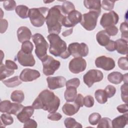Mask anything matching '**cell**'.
I'll use <instances>...</instances> for the list:
<instances>
[{
	"label": "cell",
	"mask_w": 128,
	"mask_h": 128,
	"mask_svg": "<svg viewBox=\"0 0 128 128\" xmlns=\"http://www.w3.org/2000/svg\"><path fill=\"white\" fill-rule=\"evenodd\" d=\"M60 103V99L52 92L44 90L35 99L32 106L34 109H42L50 113L57 111Z\"/></svg>",
	"instance_id": "6da1fadb"
},
{
	"label": "cell",
	"mask_w": 128,
	"mask_h": 128,
	"mask_svg": "<svg viewBox=\"0 0 128 128\" xmlns=\"http://www.w3.org/2000/svg\"><path fill=\"white\" fill-rule=\"evenodd\" d=\"M64 16L61 6H54L49 10L46 22L48 32L50 34H54L58 35L61 31L62 22Z\"/></svg>",
	"instance_id": "7a4b0ae2"
},
{
	"label": "cell",
	"mask_w": 128,
	"mask_h": 128,
	"mask_svg": "<svg viewBox=\"0 0 128 128\" xmlns=\"http://www.w3.org/2000/svg\"><path fill=\"white\" fill-rule=\"evenodd\" d=\"M47 38L50 44L49 52L50 54L63 59H66L70 56L66 42L58 34H51L48 36Z\"/></svg>",
	"instance_id": "3957f363"
},
{
	"label": "cell",
	"mask_w": 128,
	"mask_h": 128,
	"mask_svg": "<svg viewBox=\"0 0 128 128\" xmlns=\"http://www.w3.org/2000/svg\"><path fill=\"white\" fill-rule=\"evenodd\" d=\"M49 8L46 7L32 8L29 10L28 18L35 27H40L44 23Z\"/></svg>",
	"instance_id": "277c9868"
},
{
	"label": "cell",
	"mask_w": 128,
	"mask_h": 128,
	"mask_svg": "<svg viewBox=\"0 0 128 128\" xmlns=\"http://www.w3.org/2000/svg\"><path fill=\"white\" fill-rule=\"evenodd\" d=\"M32 40L36 46L35 54L41 61L45 59L47 56V50L48 44L42 35L36 33L32 36Z\"/></svg>",
	"instance_id": "5b68a950"
},
{
	"label": "cell",
	"mask_w": 128,
	"mask_h": 128,
	"mask_svg": "<svg viewBox=\"0 0 128 128\" xmlns=\"http://www.w3.org/2000/svg\"><path fill=\"white\" fill-rule=\"evenodd\" d=\"M100 14V12L94 10H90L88 13L84 14L82 15L81 25L87 30H94L96 26L98 18Z\"/></svg>",
	"instance_id": "8992f818"
},
{
	"label": "cell",
	"mask_w": 128,
	"mask_h": 128,
	"mask_svg": "<svg viewBox=\"0 0 128 128\" xmlns=\"http://www.w3.org/2000/svg\"><path fill=\"white\" fill-rule=\"evenodd\" d=\"M68 51L74 58L86 56L88 54V47L84 42L71 43L68 45Z\"/></svg>",
	"instance_id": "52a82bcc"
},
{
	"label": "cell",
	"mask_w": 128,
	"mask_h": 128,
	"mask_svg": "<svg viewBox=\"0 0 128 128\" xmlns=\"http://www.w3.org/2000/svg\"><path fill=\"white\" fill-rule=\"evenodd\" d=\"M43 66V73L47 76L54 74L60 66V62L54 59L52 56H48L47 57L42 61Z\"/></svg>",
	"instance_id": "ba28073f"
},
{
	"label": "cell",
	"mask_w": 128,
	"mask_h": 128,
	"mask_svg": "<svg viewBox=\"0 0 128 128\" xmlns=\"http://www.w3.org/2000/svg\"><path fill=\"white\" fill-rule=\"evenodd\" d=\"M104 78L103 73L98 70H90L84 75L83 80L84 84L90 88L94 82H100Z\"/></svg>",
	"instance_id": "9c48e42d"
},
{
	"label": "cell",
	"mask_w": 128,
	"mask_h": 128,
	"mask_svg": "<svg viewBox=\"0 0 128 128\" xmlns=\"http://www.w3.org/2000/svg\"><path fill=\"white\" fill-rule=\"evenodd\" d=\"M82 18V14L78 10H74L64 16L62 22V25L66 28L74 27L78 23L80 22Z\"/></svg>",
	"instance_id": "30bf717a"
},
{
	"label": "cell",
	"mask_w": 128,
	"mask_h": 128,
	"mask_svg": "<svg viewBox=\"0 0 128 128\" xmlns=\"http://www.w3.org/2000/svg\"><path fill=\"white\" fill-rule=\"evenodd\" d=\"M118 20V15L114 11L111 10L102 14L100 20V24L104 28H106L116 24Z\"/></svg>",
	"instance_id": "8fae6325"
},
{
	"label": "cell",
	"mask_w": 128,
	"mask_h": 128,
	"mask_svg": "<svg viewBox=\"0 0 128 128\" xmlns=\"http://www.w3.org/2000/svg\"><path fill=\"white\" fill-rule=\"evenodd\" d=\"M86 68V62L82 58H74L72 59L68 65L70 70L74 74H78L84 71Z\"/></svg>",
	"instance_id": "7c38bea8"
},
{
	"label": "cell",
	"mask_w": 128,
	"mask_h": 128,
	"mask_svg": "<svg viewBox=\"0 0 128 128\" xmlns=\"http://www.w3.org/2000/svg\"><path fill=\"white\" fill-rule=\"evenodd\" d=\"M96 67L105 70H110L115 67V62L111 58L102 56L97 58L95 60Z\"/></svg>",
	"instance_id": "4fadbf2b"
},
{
	"label": "cell",
	"mask_w": 128,
	"mask_h": 128,
	"mask_svg": "<svg viewBox=\"0 0 128 128\" xmlns=\"http://www.w3.org/2000/svg\"><path fill=\"white\" fill-rule=\"evenodd\" d=\"M18 62L24 66H33L36 64V61L32 54H27L19 50L16 58Z\"/></svg>",
	"instance_id": "5bb4252c"
},
{
	"label": "cell",
	"mask_w": 128,
	"mask_h": 128,
	"mask_svg": "<svg viewBox=\"0 0 128 128\" xmlns=\"http://www.w3.org/2000/svg\"><path fill=\"white\" fill-rule=\"evenodd\" d=\"M46 82L48 88L52 90L64 87L66 82V78L62 76H48L46 78Z\"/></svg>",
	"instance_id": "9a60e30c"
},
{
	"label": "cell",
	"mask_w": 128,
	"mask_h": 128,
	"mask_svg": "<svg viewBox=\"0 0 128 128\" xmlns=\"http://www.w3.org/2000/svg\"><path fill=\"white\" fill-rule=\"evenodd\" d=\"M40 72L38 70L30 68H25L22 71L20 75V78L22 82H28L33 81L40 78Z\"/></svg>",
	"instance_id": "2e32d148"
},
{
	"label": "cell",
	"mask_w": 128,
	"mask_h": 128,
	"mask_svg": "<svg viewBox=\"0 0 128 128\" xmlns=\"http://www.w3.org/2000/svg\"><path fill=\"white\" fill-rule=\"evenodd\" d=\"M34 109L32 106H24L21 112L16 116L17 118L20 122L24 123L32 116L34 112Z\"/></svg>",
	"instance_id": "e0dca14e"
},
{
	"label": "cell",
	"mask_w": 128,
	"mask_h": 128,
	"mask_svg": "<svg viewBox=\"0 0 128 128\" xmlns=\"http://www.w3.org/2000/svg\"><path fill=\"white\" fill-rule=\"evenodd\" d=\"M18 40L20 42L29 40L32 37V32L26 26H22L20 27L17 30Z\"/></svg>",
	"instance_id": "ac0fdd59"
},
{
	"label": "cell",
	"mask_w": 128,
	"mask_h": 128,
	"mask_svg": "<svg viewBox=\"0 0 128 128\" xmlns=\"http://www.w3.org/2000/svg\"><path fill=\"white\" fill-rule=\"evenodd\" d=\"M128 122V112L118 116L114 118L112 121V127L114 128H123Z\"/></svg>",
	"instance_id": "d6986e66"
},
{
	"label": "cell",
	"mask_w": 128,
	"mask_h": 128,
	"mask_svg": "<svg viewBox=\"0 0 128 128\" xmlns=\"http://www.w3.org/2000/svg\"><path fill=\"white\" fill-rule=\"evenodd\" d=\"M80 107L74 102L70 104L66 102L62 107L63 112L68 116H72L78 112Z\"/></svg>",
	"instance_id": "ffe728a7"
},
{
	"label": "cell",
	"mask_w": 128,
	"mask_h": 128,
	"mask_svg": "<svg viewBox=\"0 0 128 128\" xmlns=\"http://www.w3.org/2000/svg\"><path fill=\"white\" fill-rule=\"evenodd\" d=\"M84 6L90 10L101 12V2L99 0H86L84 1Z\"/></svg>",
	"instance_id": "44dd1931"
},
{
	"label": "cell",
	"mask_w": 128,
	"mask_h": 128,
	"mask_svg": "<svg viewBox=\"0 0 128 128\" xmlns=\"http://www.w3.org/2000/svg\"><path fill=\"white\" fill-rule=\"evenodd\" d=\"M96 39L98 44L102 46H106L109 42L110 36L106 33L105 30L99 31L96 35Z\"/></svg>",
	"instance_id": "7402d4cb"
},
{
	"label": "cell",
	"mask_w": 128,
	"mask_h": 128,
	"mask_svg": "<svg viewBox=\"0 0 128 128\" xmlns=\"http://www.w3.org/2000/svg\"><path fill=\"white\" fill-rule=\"evenodd\" d=\"M77 96L76 88L74 86L66 88L64 94V98L67 102H72L74 100Z\"/></svg>",
	"instance_id": "603a6c76"
},
{
	"label": "cell",
	"mask_w": 128,
	"mask_h": 128,
	"mask_svg": "<svg viewBox=\"0 0 128 128\" xmlns=\"http://www.w3.org/2000/svg\"><path fill=\"white\" fill-rule=\"evenodd\" d=\"M116 50L122 54H128V41L120 38L116 41Z\"/></svg>",
	"instance_id": "cb8c5ba5"
},
{
	"label": "cell",
	"mask_w": 128,
	"mask_h": 128,
	"mask_svg": "<svg viewBox=\"0 0 128 128\" xmlns=\"http://www.w3.org/2000/svg\"><path fill=\"white\" fill-rule=\"evenodd\" d=\"M108 80L112 84H118L122 81L123 75L118 72H113L108 74Z\"/></svg>",
	"instance_id": "d4e9b609"
},
{
	"label": "cell",
	"mask_w": 128,
	"mask_h": 128,
	"mask_svg": "<svg viewBox=\"0 0 128 128\" xmlns=\"http://www.w3.org/2000/svg\"><path fill=\"white\" fill-rule=\"evenodd\" d=\"M2 82L8 88H14L20 85L22 83V80L18 76L6 80H2Z\"/></svg>",
	"instance_id": "484cf974"
},
{
	"label": "cell",
	"mask_w": 128,
	"mask_h": 128,
	"mask_svg": "<svg viewBox=\"0 0 128 128\" xmlns=\"http://www.w3.org/2000/svg\"><path fill=\"white\" fill-rule=\"evenodd\" d=\"M29 10L28 8L24 5L18 6L15 9L16 14L22 18H26L28 17Z\"/></svg>",
	"instance_id": "4316f807"
},
{
	"label": "cell",
	"mask_w": 128,
	"mask_h": 128,
	"mask_svg": "<svg viewBox=\"0 0 128 128\" xmlns=\"http://www.w3.org/2000/svg\"><path fill=\"white\" fill-rule=\"evenodd\" d=\"M94 96L96 101L100 104H104L108 100V96L104 90L98 89L96 90L94 92Z\"/></svg>",
	"instance_id": "83f0119b"
},
{
	"label": "cell",
	"mask_w": 128,
	"mask_h": 128,
	"mask_svg": "<svg viewBox=\"0 0 128 128\" xmlns=\"http://www.w3.org/2000/svg\"><path fill=\"white\" fill-rule=\"evenodd\" d=\"M10 98L13 102L21 103L24 99V93L20 90H14L11 94Z\"/></svg>",
	"instance_id": "f1b7e54d"
},
{
	"label": "cell",
	"mask_w": 128,
	"mask_h": 128,
	"mask_svg": "<svg viewBox=\"0 0 128 128\" xmlns=\"http://www.w3.org/2000/svg\"><path fill=\"white\" fill-rule=\"evenodd\" d=\"M64 124L67 128H82V125L77 122L74 118H67L64 121Z\"/></svg>",
	"instance_id": "f546056e"
},
{
	"label": "cell",
	"mask_w": 128,
	"mask_h": 128,
	"mask_svg": "<svg viewBox=\"0 0 128 128\" xmlns=\"http://www.w3.org/2000/svg\"><path fill=\"white\" fill-rule=\"evenodd\" d=\"M0 68V80L2 81L4 79L12 75L14 72V70H10V69L8 68L5 66V65L2 64V63H1Z\"/></svg>",
	"instance_id": "4dcf8cb0"
},
{
	"label": "cell",
	"mask_w": 128,
	"mask_h": 128,
	"mask_svg": "<svg viewBox=\"0 0 128 128\" xmlns=\"http://www.w3.org/2000/svg\"><path fill=\"white\" fill-rule=\"evenodd\" d=\"M61 6L62 10L65 15H67L75 10V6L74 4L69 1H64Z\"/></svg>",
	"instance_id": "1f68e13d"
},
{
	"label": "cell",
	"mask_w": 128,
	"mask_h": 128,
	"mask_svg": "<svg viewBox=\"0 0 128 128\" xmlns=\"http://www.w3.org/2000/svg\"><path fill=\"white\" fill-rule=\"evenodd\" d=\"M1 123L4 124V127L6 126L10 125L14 122V118L9 114H3L0 116Z\"/></svg>",
	"instance_id": "d6a6232c"
},
{
	"label": "cell",
	"mask_w": 128,
	"mask_h": 128,
	"mask_svg": "<svg viewBox=\"0 0 128 128\" xmlns=\"http://www.w3.org/2000/svg\"><path fill=\"white\" fill-rule=\"evenodd\" d=\"M33 48H34V45L30 40L26 41L22 43L21 50L24 53H26L27 54H32Z\"/></svg>",
	"instance_id": "836d02e7"
},
{
	"label": "cell",
	"mask_w": 128,
	"mask_h": 128,
	"mask_svg": "<svg viewBox=\"0 0 128 128\" xmlns=\"http://www.w3.org/2000/svg\"><path fill=\"white\" fill-rule=\"evenodd\" d=\"M24 106L19 103H12L11 108L8 114L17 116L24 108Z\"/></svg>",
	"instance_id": "e575fe53"
},
{
	"label": "cell",
	"mask_w": 128,
	"mask_h": 128,
	"mask_svg": "<svg viewBox=\"0 0 128 128\" xmlns=\"http://www.w3.org/2000/svg\"><path fill=\"white\" fill-rule=\"evenodd\" d=\"M97 128H112V120L108 118H103L100 120Z\"/></svg>",
	"instance_id": "d590c367"
},
{
	"label": "cell",
	"mask_w": 128,
	"mask_h": 128,
	"mask_svg": "<svg viewBox=\"0 0 128 128\" xmlns=\"http://www.w3.org/2000/svg\"><path fill=\"white\" fill-rule=\"evenodd\" d=\"M12 102L8 100L1 101L0 103V111L2 112L8 113L12 106Z\"/></svg>",
	"instance_id": "8d00e7d4"
},
{
	"label": "cell",
	"mask_w": 128,
	"mask_h": 128,
	"mask_svg": "<svg viewBox=\"0 0 128 128\" xmlns=\"http://www.w3.org/2000/svg\"><path fill=\"white\" fill-rule=\"evenodd\" d=\"M101 119V115L98 112L91 114L88 117V122L92 125H96Z\"/></svg>",
	"instance_id": "74e56055"
},
{
	"label": "cell",
	"mask_w": 128,
	"mask_h": 128,
	"mask_svg": "<svg viewBox=\"0 0 128 128\" xmlns=\"http://www.w3.org/2000/svg\"><path fill=\"white\" fill-rule=\"evenodd\" d=\"M128 83H124L120 87L122 99V101L126 104H128Z\"/></svg>",
	"instance_id": "f35d334b"
},
{
	"label": "cell",
	"mask_w": 128,
	"mask_h": 128,
	"mask_svg": "<svg viewBox=\"0 0 128 128\" xmlns=\"http://www.w3.org/2000/svg\"><path fill=\"white\" fill-rule=\"evenodd\" d=\"M120 30L121 32L122 38L126 41L128 40V24L126 22H123L120 24Z\"/></svg>",
	"instance_id": "ab89813d"
},
{
	"label": "cell",
	"mask_w": 128,
	"mask_h": 128,
	"mask_svg": "<svg viewBox=\"0 0 128 128\" xmlns=\"http://www.w3.org/2000/svg\"><path fill=\"white\" fill-rule=\"evenodd\" d=\"M3 6L6 10H13L16 8V2L13 0H6L3 2Z\"/></svg>",
	"instance_id": "60d3db41"
},
{
	"label": "cell",
	"mask_w": 128,
	"mask_h": 128,
	"mask_svg": "<svg viewBox=\"0 0 128 128\" xmlns=\"http://www.w3.org/2000/svg\"><path fill=\"white\" fill-rule=\"evenodd\" d=\"M115 1L104 0L102 1V4H101L102 8L106 10H112L114 7Z\"/></svg>",
	"instance_id": "b9f144b4"
},
{
	"label": "cell",
	"mask_w": 128,
	"mask_h": 128,
	"mask_svg": "<svg viewBox=\"0 0 128 128\" xmlns=\"http://www.w3.org/2000/svg\"><path fill=\"white\" fill-rule=\"evenodd\" d=\"M118 64L120 68L124 70H128V58L121 57L120 58L118 62Z\"/></svg>",
	"instance_id": "7bdbcfd3"
},
{
	"label": "cell",
	"mask_w": 128,
	"mask_h": 128,
	"mask_svg": "<svg viewBox=\"0 0 128 128\" xmlns=\"http://www.w3.org/2000/svg\"><path fill=\"white\" fill-rule=\"evenodd\" d=\"M104 91L106 94L108 98H110L115 94L116 92V88L112 85H108L106 87Z\"/></svg>",
	"instance_id": "ee69618b"
},
{
	"label": "cell",
	"mask_w": 128,
	"mask_h": 128,
	"mask_svg": "<svg viewBox=\"0 0 128 128\" xmlns=\"http://www.w3.org/2000/svg\"><path fill=\"white\" fill-rule=\"evenodd\" d=\"M80 84V80L78 78H73L69 80L66 83V87L68 86H74L76 88H78Z\"/></svg>",
	"instance_id": "f6af8a7d"
},
{
	"label": "cell",
	"mask_w": 128,
	"mask_h": 128,
	"mask_svg": "<svg viewBox=\"0 0 128 128\" xmlns=\"http://www.w3.org/2000/svg\"><path fill=\"white\" fill-rule=\"evenodd\" d=\"M94 98L90 96H86L84 98V105L87 108H91L94 104Z\"/></svg>",
	"instance_id": "bcb514c9"
},
{
	"label": "cell",
	"mask_w": 128,
	"mask_h": 128,
	"mask_svg": "<svg viewBox=\"0 0 128 128\" xmlns=\"http://www.w3.org/2000/svg\"><path fill=\"white\" fill-rule=\"evenodd\" d=\"M62 118V114L58 112H50L48 116V118L53 121H58L60 120Z\"/></svg>",
	"instance_id": "7dc6e473"
},
{
	"label": "cell",
	"mask_w": 128,
	"mask_h": 128,
	"mask_svg": "<svg viewBox=\"0 0 128 128\" xmlns=\"http://www.w3.org/2000/svg\"><path fill=\"white\" fill-rule=\"evenodd\" d=\"M104 30L110 36H116L118 34V28L115 26L106 28Z\"/></svg>",
	"instance_id": "c3c4849f"
},
{
	"label": "cell",
	"mask_w": 128,
	"mask_h": 128,
	"mask_svg": "<svg viewBox=\"0 0 128 128\" xmlns=\"http://www.w3.org/2000/svg\"><path fill=\"white\" fill-rule=\"evenodd\" d=\"M5 66L8 69L12 70H17L18 66L17 64L12 60H6L5 62Z\"/></svg>",
	"instance_id": "681fc988"
},
{
	"label": "cell",
	"mask_w": 128,
	"mask_h": 128,
	"mask_svg": "<svg viewBox=\"0 0 128 128\" xmlns=\"http://www.w3.org/2000/svg\"><path fill=\"white\" fill-rule=\"evenodd\" d=\"M38 126L37 122L33 119L30 118L24 123V128H36Z\"/></svg>",
	"instance_id": "f907efd6"
},
{
	"label": "cell",
	"mask_w": 128,
	"mask_h": 128,
	"mask_svg": "<svg viewBox=\"0 0 128 128\" xmlns=\"http://www.w3.org/2000/svg\"><path fill=\"white\" fill-rule=\"evenodd\" d=\"M84 98L83 96L80 94H78L76 96V97L75 98L74 102L75 104H76L77 105H78L80 108L84 106Z\"/></svg>",
	"instance_id": "816d5d0a"
},
{
	"label": "cell",
	"mask_w": 128,
	"mask_h": 128,
	"mask_svg": "<svg viewBox=\"0 0 128 128\" xmlns=\"http://www.w3.org/2000/svg\"><path fill=\"white\" fill-rule=\"evenodd\" d=\"M106 48L109 52H114L116 50V42L110 40L108 44L105 46Z\"/></svg>",
	"instance_id": "f5cc1de1"
},
{
	"label": "cell",
	"mask_w": 128,
	"mask_h": 128,
	"mask_svg": "<svg viewBox=\"0 0 128 128\" xmlns=\"http://www.w3.org/2000/svg\"><path fill=\"white\" fill-rule=\"evenodd\" d=\"M8 27V22L6 19H0V33H4Z\"/></svg>",
	"instance_id": "db71d44e"
},
{
	"label": "cell",
	"mask_w": 128,
	"mask_h": 128,
	"mask_svg": "<svg viewBox=\"0 0 128 128\" xmlns=\"http://www.w3.org/2000/svg\"><path fill=\"white\" fill-rule=\"evenodd\" d=\"M117 110L120 113L124 114L128 112V104H122L119 105L116 108Z\"/></svg>",
	"instance_id": "11a10c76"
},
{
	"label": "cell",
	"mask_w": 128,
	"mask_h": 128,
	"mask_svg": "<svg viewBox=\"0 0 128 128\" xmlns=\"http://www.w3.org/2000/svg\"><path fill=\"white\" fill-rule=\"evenodd\" d=\"M72 30H73V28H70L68 30H66L64 32L62 33V35L64 36H69V35H70V34H72Z\"/></svg>",
	"instance_id": "9f6ffc18"
},
{
	"label": "cell",
	"mask_w": 128,
	"mask_h": 128,
	"mask_svg": "<svg viewBox=\"0 0 128 128\" xmlns=\"http://www.w3.org/2000/svg\"><path fill=\"white\" fill-rule=\"evenodd\" d=\"M124 83H128V74L123 75V80Z\"/></svg>",
	"instance_id": "6f0895ef"
}]
</instances>
